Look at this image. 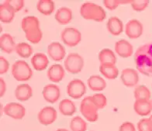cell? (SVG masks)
Here are the masks:
<instances>
[{"mask_svg":"<svg viewBox=\"0 0 152 131\" xmlns=\"http://www.w3.org/2000/svg\"><path fill=\"white\" fill-rule=\"evenodd\" d=\"M37 9L43 15L49 16L55 10L54 2L51 0H40L37 3Z\"/></svg>","mask_w":152,"mask_h":131,"instance_id":"obj_25","label":"cell"},{"mask_svg":"<svg viewBox=\"0 0 152 131\" xmlns=\"http://www.w3.org/2000/svg\"><path fill=\"white\" fill-rule=\"evenodd\" d=\"M137 69L144 75L152 76V42L140 46L134 54Z\"/></svg>","mask_w":152,"mask_h":131,"instance_id":"obj_1","label":"cell"},{"mask_svg":"<svg viewBox=\"0 0 152 131\" xmlns=\"http://www.w3.org/2000/svg\"><path fill=\"white\" fill-rule=\"evenodd\" d=\"M86 92V85L80 79H73L67 86V94L75 100H78L82 98Z\"/></svg>","mask_w":152,"mask_h":131,"instance_id":"obj_8","label":"cell"},{"mask_svg":"<svg viewBox=\"0 0 152 131\" xmlns=\"http://www.w3.org/2000/svg\"><path fill=\"white\" fill-rule=\"evenodd\" d=\"M3 113L6 116L15 119H21L26 114V109L23 105L17 102L7 103L3 108Z\"/></svg>","mask_w":152,"mask_h":131,"instance_id":"obj_9","label":"cell"},{"mask_svg":"<svg viewBox=\"0 0 152 131\" xmlns=\"http://www.w3.org/2000/svg\"><path fill=\"white\" fill-rule=\"evenodd\" d=\"M149 119H150L151 122V124H152V114H151V116H150V117H149Z\"/></svg>","mask_w":152,"mask_h":131,"instance_id":"obj_41","label":"cell"},{"mask_svg":"<svg viewBox=\"0 0 152 131\" xmlns=\"http://www.w3.org/2000/svg\"><path fill=\"white\" fill-rule=\"evenodd\" d=\"M84 66V60L80 54L70 53L64 60V68L69 73L78 74Z\"/></svg>","mask_w":152,"mask_h":131,"instance_id":"obj_6","label":"cell"},{"mask_svg":"<svg viewBox=\"0 0 152 131\" xmlns=\"http://www.w3.org/2000/svg\"><path fill=\"white\" fill-rule=\"evenodd\" d=\"M99 60L101 64L115 65L116 61V57L112 50L108 49V48H105L99 53Z\"/></svg>","mask_w":152,"mask_h":131,"instance_id":"obj_22","label":"cell"},{"mask_svg":"<svg viewBox=\"0 0 152 131\" xmlns=\"http://www.w3.org/2000/svg\"><path fill=\"white\" fill-rule=\"evenodd\" d=\"M6 83H5V81L2 79V78H0V96L2 97L4 95L5 92H6Z\"/></svg>","mask_w":152,"mask_h":131,"instance_id":"obj_39","label":"cell"},{"mask_svg":"<svg viewBox=\"0 0 152 131\" xmlns=\"http://www.w3.org/2000/svg\"><path fill=\"white\" fill-rule=\"evenodd\" d=\"M151 106H152V100H151Z\"/></svg>","mask_w":152,"mask_h":131,"instance_id":"obj_42","label":"cell"},{"mask_svg":"<svg viewBox=\"0 0 152 131\" xmlns=\"http://www.w3.org/2000/svg\"><path fill=\"white\" fill-rule=\"evenodd\" d=\"M151 95V94L150 90L145 86H138L134 90V97H135L136 100H150Z\"/></svg>","mask_w":152,"mask_h":131,"instance_id":"obj_31","label":"cell"},{"mask_svg":"<svg viewBox=\"0 0 152 131\" xmlns=\"http://www.w3.org/2000/svg\"><path fill=\"white\" fill-rule=\"evenodd\" d=\"M80 112L88 121L96 122L98 120V108L92 102V96H87L81 102Z\"/></svg>","mask_w":152,"mask_h":131,"instance_id":"obj_5","label":"cell"},{"mask_svg":"<svg viewBox=\"0 0 152 131\" xmlns=\"http://www.w3.org/2000/svg\"><path fill=\"white\" fill-rule=\"evenodd\" d=\"M33 95L32 88L28 84H21L16 88L15 96L16 100L21 102H26Z\"/></svg>","mask_w":152,"mask_h":131,"instance_id":"obj_18","label":"cell"},{"mask_svg":"<svg viewBox=\"0 0 152 131\" xmlns=\"http://www.w3.org/2000/svg\"><path fill=\"white\" fill-rule=\"evenodd\" d=\"M38 121L42 125L48 126L54 123L57 119V111L52 106L43 108L37 115Z\"/></svg>","mask_w":152,"mask_h":131,"instance_id":"obj_10","label":"cell"},{"mask_svg":"<svg viewBox=\"0 0 152 131\" xmlns=\"http://www.w3.org/2000/svg\"><path fill=\"white\" fill-rule=\"evenodd\" d=\"M56 131H69V130H68L66 129H58Z\"/></svg>","mask_w":152,"mask_h":131,"instance_id":"obj_40","label":"cell"},{"mask_svg":"<svg viewBox=\"0 0 152 131\" xmlns=\"http://www.w3.org/2000/svg\"><path fill=\"white\" fill-rule=\"evenodd\" d=\"M31 64L34 69L38 72H42L48 68L49 60L44 53H36L31 58Z\"/></svg>","mask_w":152,"mask_h":131,"instance_id":"obj_17","label":"cell"},{"mask_svg":"<svg viewBox=\"0 0 152 131\" xmlns=\"http://www.w3.org/2000/svg\"><path fill=\"white\" fill-rule=\"evenodd\" d=\"M15 12L3 3L0 5V20L2 23H10L13 20Z\"/></svg>","mask_w":152,"mask_h":131,"instance_id":"obj_28","label":"cell"},{"mask_svg":"<svg viewBox=\"0 0 152 131\" xmlns=\"http://www.w3.org/2000/svg\"><path fill=\"white\" fill-rule=\"evenodd\" d=\"M3 4L6 5L7 7L12 10L13 12L16 13V12H18L20 10H22L23 8L24 2L23 0H6L3 2Z\"/></svg>","mask_w":152,"mask_h":131,"instance_id":"obj_33","label":"cell"},{"mask_svg":"<svg viewBox=\"0 0 152 131\" xmlns=\"http://www.w3.org/2000/svg\"><path fill=\"white\" fill-rule=\"evenodd\" d=\"M148 4H149V1L148 0H140V1H133L131 2V7L133 10L137 12H140L143 11L148 7Z\"/></svg>","mask_w":152,"mask_h":131,"instance_id":"obj_35","label":"cell"},{"mask_svg":"<svg viewBox=\"0 0 152 131\" xmlns=\"http://www.w3.org/2000/svg\"><path fill=\"white\" fill-rule=\"evenodd\" d=\"M99 72L102 75L108 79H115L119 75V70L115 65L100 64Z\"/></svg>","mask_w":152,"mask_h":131,"instance_id":"obj_27","label":"cell"},{"mask_svg":"<svg viewBox=\"0 0 152 131\" xmlns=\"http://www.w3.org/2000/svg\"><path fill=\"white\" fill-rule=\"evenodd\" d=\"M115 51L121 58H127L132 56L134 48L127 40H120L115 44Z\"/></svg>","mask_w":152,"mask_h":131,"instance_id":"obj_15","label":"cell"},{"mask_svg":"<svg viewBox=\"0 0 152 131\" xmlns=\"http://www.w3.org/2000/svg\"><path fill=\"white\" fill-rule=\"evenodd\" d=\"M120 4H121L120 0H104L103 1V5L110 10H115Z\"/></svg>","mask_w":152,"mask_h":131,"instance_id":"obj_36","label":"cell"},{"mask_svg":"<svg viewBox=\"0 0 152 131\" xmlns=\"http://www.w3.org/2000/svg\"><path fill=\"white\" fill-rule=\"evenodd\" d=\"M88 88L92 91H102L106 87V82L101 76L92 75L87 81Z\"/></svg>","mask_w":152,"mask_h":131,"instance_id":"obj_24","label":"cell"},{"mask_svg":"<svg viewBox=\"0 0 152 131\" xmlns=\"http://www.w3.org/2000/svg\"><path fill=\"white\" fill-rule=\"evenodd\" d=\"M59 111L62 115L72 116L76 112L75 105L70 100H63L59 103Z\"/></svg>","mask_w":152,"mask_h":131,"instance_id":"obj_26","label":"cell"},{"mask_svg":"<svg viewBox=\"0 0 152 131\" xmlns=\"http://www.w3.org/2000/svg\"><path fill=\"white\" fill-rule=\"evenodd\" d=\"M21 27L27 40L34 44H38L43 37L40 30V22L36 16H28L24 17L21 22Z\"/></svg>","mask_w":152,"mask_h":131,"instance_id":"obj_2","label":"cell"},{"mask_svg":"<svg viewBox=\"0 0 152 131\" xmlns=\"http://www.w3.org/2000/svg\"><path fill=\"white\" fill-rule=\"evenodd\" d=\"M43 97L50 103H55L61 96L60 89L56 85L48 84L44 86L42 91Z\"/></svg>","mask_w":152,"mask_h":131,"instance_id":"obj_13","label":"cell"},{"mask_svg":"<svg viewBox=\"0 0 152 131\" xmlns=\"http://www.w3.org/2000/svg\"><path fill=\"white\" fill-rule=\"evenodd\" d=\"M107 30L113 36H118L124 30V24L118 17L112 16L107 22Z\"/></svg>","mask_w":152,"mask_h":131,"instance_id":"obj_21","label":"cell"},{"mask_svg":"<svg viewBox=\"0 0 152 131\" xmlns=\"http://www.w3.org/2000/svg\"><path fill=\"white\" fill-rule=\"evenodd\" d=\"M70 128L72 131H86L87 123L80 116H75L70 122Z\"/></svg>","mask_w":152,"mask_h":131,"instance_id":"obj_29","label":"cell"},{"mask_svg":"<svg viewBox=\"0 0 152 131\" xmlns=\"http://www.w3.org/2000/svg\"><path fill=\"white\" fill-rule=\"evenodd\" d=\"M61 39L65 45L68 47H75L82 40L80 31L75 27H67L62 30Z\"/></svg>","mask_w":152,"mask_h":131,"instance_id":"obj_7","label":"cell"},{"mask_svg":"<svg viewBox=\"0 0 152 131\" xmlns=\"http://www.w3.org/2000/svg\"><path fill=\"white\" fill-rule=\"evenodd\" d=\"M12 75L16 81H25L31 78L33 72L25 61H16L12 66Z\"/></svg>","mask_w":152,"mask_h":131,"instance_id":"obj_4","label":"cell"},{"mask_svg":"<svg viewBox=\"0 0 152 131\" xmlns=\"http://www.w3.org/2000/svg\"><path fill=\"white\" fill-rule=\"evenodd\" d=\"M16 47L14 39L10 34H3L0 37V48L3 52L6 54H11L16 50Z\"/></svg>","mask_w":152,"mask_h":131,"instance_id":"obj_19","label":"cell"},{"mask_svg":"<svg viewBox=\"0 0 152 131\" xmlns=\"http://www.w3.org/2000/svg\"><path fill=\"white\" fill-rule=\"evenodd\" d=\"M48 54L55 61H61L65 57V49L60 43L52 42L48 47Z\"/></svg>","mask_w":152,"mask_h":131,"instance_id":"obj_14","label":"cell"},{"mask_svg":"<svg viewBox=\"0 0 152 131\" xmlns=\"http://www.w3.org/2000/svg\"><path fill=\"white\" fill-rule=\"evenodd\" d=\"M49 80L53 82H60L65 76L64 68L61 64H53L49 68L47 72Z\"/></svg>","mask_w":152,"mask_h":131,"instance_id":"obj_16","label":"cell"},{"mask_svg":"<svg viewBox=\"0 0 152 131\" xmlns=\"http://www.w3.org/2000/svg\"><path fill=\"white\" fill-rule=\"evenodd\" d=\"M138 131H152V124L150 119H141L137 123Z\"/></svg>","mask_w":152,"mask_h":131,"instance_id":"obj_34","label":"cell"},{"mask_svg":"<svg viewBox=\"0 0 152 131\" xmlns=\"http://www.w3.org/2000/svg\"><path fill=\"white\" fill-rule=\"evenodd\" d=\"M16 52L19 56L23 58H28L33 54V48L26 43H20L16 44Z\"/></svg>","mask_w":152,"mask_h":131,"instance_id":"obj_30","label":"cell"},{"mask_svg":"<svg viewBox=\"0 0 152 131\" xmlns=\"http://www.w3.org/2000/svg\"><path fill=\"white\" fill-rule=\"evenodd\" d=\"M120 78L124 86L129 88L135 86L139 81L137 71L133 68H125L123 70Z\"/></svg>","mask_w":152,"mask_h":131,"instance_id":"obj_12","label":"cell"},{"mask_svg":"<svg viewBox=\"0 0 152 131\" xmlns=\"http://www.w3.org/2000/svg\"><path fill=\"white\" fill-rule=\"evenodd\" d=\"M134 111L137 114L142 116L149 115L152 111V106L150 100H136L134 105Z\"/></svg>","mask_w":152,"mask_h":131,"instance_id":"obj_20","label":"cell"},{"mask_svg":"<svg viewBox=\"0 0 152 131\" xmlns=\"http://www.w3.org/2000/svg\"><path fill=\"white\" fill-rule=\"evenodd\" d=\"M125 34L130 39H137L143 34V25L137 20H130L125 27Z\"/></svg>","mask_w":152,"mask_h":131,"instance_id":"obj_11","label":"cell"},{"mask_svg":"<svg viewBox=\"0 0 152 131\" xmlns=\"http://www.w3.org/2000/svg\"><path fill=\"white\" fill-rule=\"evenodd\" d=\"M119 131H136L135 127L130 122H125L120 126Z\"/></svg>","mask_w":152,"mask_h":131,"instance_id":"obj_38","label":"cell"},{"mask_svg":"<svg viewBox=\"0 0 152 131\" xmlns=\"http://www.w3.org/2000/svg\"><path fill=\"white\" fill-rule=\"evenodd\" d=\"M92 100L98 109H104L107 105V100L103 94H94L92 96Z\"/></svg>","mask_w":152,"mask_h":131,"instance_id":"obj_32","label":"cell"},{"mask_svg":"<svg viewBox=\"0 0 152 131\" xmlns=\"http://www.w3.org/2000/svg\"><path fill=\"white\" fill-rule=\"evenodd\" d=\"M55 20L61 25L68 24L72 20V11L68 7H61L57 10Z\"/></svg>","mask_w":152,"mask_h":131,"instance_id":"obj_23","label":"cell"},{"mask_svg":"<svg viewBox=\"0 0 152 131\" xmlns=\"http://www.w3.org/2000/svg\"><path fill=\"white\" fill-rule=\"evenodd\" d=\"M10 68V63L4 57H0V74L3 75L8 72Z\"/></svg>","mask_w":152,"mask_h":131,"instance_id":"obj_37","label":"cell"},{"mask_svg":"<svg viewBox=\"0 0 152 131\" xmlns=\"http://www.w3.org/2000/svg\"><path fill=\"white\" fill-rule=\"evenodd\" d=\"M81 16L87 20L102 22L106 19V13L104 9L93 2H85L80 8Z\"/></svg>","mask_w":152,"mask_h":131,"instance_id":"obj_3","label":"cell"}]
</instances>
